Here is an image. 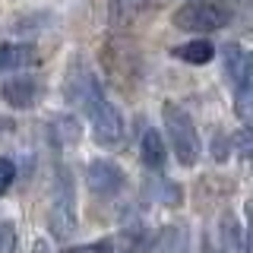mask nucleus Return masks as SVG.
<instances>
[{
	"mask_svg": "<svg viewBox=\"0 0 253 253\" xmlns=\"http://www.w3.org/2000/svg\"><path fill=\"white\" fill-rule=\"evenodd\" d=\"M63 92H67L70 105L83 111L85 124H89V130H92V139L98 142L101 149H117L121 146L124 133H126L124 114H121V108L105 95L98 76H95L85 63H73V67H70L67 79H63Z\"/></svg>",
	"mask_w": 253,
	"mask_h": 253,
	"instance_id": "1",
	"label": "nucleus"
},
{
	"mask_svg": "<svg viewBox=\"0 0 253 253\" xmlns=\"http://www.w3.org/2000/svg\"><path fill=\"white\" fill-rule=\"evenodd\" d=\"M162 117H165V142H168V149L184 168H193L200 162V152H203V142H200L193 117L180 105H174V101L162 105Z\"/></svg>",
	"mask_w": 253,
	"mask_h": 253,
	"instance_id": "2",
	"label": "nucleus"
},
{
	"mask_svg": "<svg viewBox=\"0 0 253 253\" xmlns=\"http://www.w3.org/2000/svg\"><path fill=\"white\" fill-rule=\"evenodd\" d=\"M76 180L70 174L67 165H57L54 171V187H51V212H47V228H51L54 237L67 241L70 234L76 231Z\"/></svg>",
	"mask_w": 253,
	"mask_h": 253,
	"instance_id": "3",
	"label": "nucleus"
},
{
	"mask_svg": "<svg viewBox=\"0 0 253 253\" xmlns=\"http://www.w3.org/2000/svg\"><path fill=\"white\" fill-rule=\"evenodd\" d=\"M225 76L234 85V114L247 126H253V51L225 47Z\"/></svg>",
	"mask_w": 253,
	"mask_h": 253,
	"instance_id": "4",
	"label": "nucleus"
},
{
	"mask_svg": "<svg viewBox=\"0 0 253 253\" xmlns=\"http://www.w3.org/2000/svg\"><path fill=\"white\" fill-rule=\"evenodd\" d=\"M228 10L215 0H187L184 6H177V13L171 16V22L177 29L190 32V35H212L228 26Z\"/></svg>",
	"mask_w": 253,
	"mask_h": 253,
	"instance_id": "5",
	"label": "nucleus"
},
{
	"mask_svg": "<svg viewBox=\"0 0 253 253\" xmlns=\"http://www.w3.org/2000/svg\"><path fill=\"white\" fill-rule=\"evenodd\" d=\"M0 95H3V101L10 108L29 111L44 98V79L38 73H32V70H19L16 76H10L3 85H0Z\"/></svg>",
	"mask_w": 253,
	"mask_h": 253,
	"instance_id": "6",
	"label": "nucleus"
},
{
	"mask_svg": "<svg viewBox=\"0 0 253 253\" xmlns=\"http://www.w3.org/2000/svg\"><path fill=\"white\" fill-rule=\"evenodd\" d=\"M124 184H126V177H124L121 165L111 162V158H95V162H89V168H85V187L95 196H101V200L117 196L124 190Z\"/></svg>",
	"mask_w": 253,
	"mask_h": 253,
	"instance_id": "7",
	"label": "nucleus"
},
{
	"mask_svg": "<svg viewBox=\"0 0 253 253\" xmlns=\"http://www.w3.org/2000/svg\"><path fill=\"white\" fill-rule=\"evenodd\" d=\"M38 51L29 42H6L0 44V73H19V70L35 67Z\"/></svg>",
	"mask_w": 253,
	"mask_h": 253,
	"instance_id": "8",
	"label": "nucleus"
},
{
	"mask_svg": "<svg viewBox=\"0 0 253 253\" xmlns=\"http://www.w3.org/2000/svg\"><path fill=\"white\" fill-rule=\"evenodd\" d=\"M139 158L152 174H162L165 165H168V142H165V136L158 130H152V126H149L139 139Z\"/></svg>",
	"mask_w": 253,
	"mask_h": 253,
	"instance_id": "9",
	"label": "nucleus"
},
{
	"mask_svg": "<svg viewBox=\"0 0 253 253\" xmlns=\"http://www.w3.org/2000/svg\"><path fill=\"white\" fill-rule=\"evenodd\" d=\"M155 250V234L146 228H130L121 234V244H111V253H152Z\"/></svg>",
	"mask_w": 253,
	"mask_h": 253,
	"instance_id": "10",
	"label": "nucleus"
},
{
	"mask_svg": "<svg viewBox=\"0 0 253 253\" xmlns=\"http://www.w3.org/2000/svg\"><path fill=\"white\" fill-rule=\"evenodd\" d=\"M171 54H174L177 60H187V63H196V67H203V63H209L212 57H215V44H212L206 35H200V38H193V42L174 47Z\"/></svg>",
	"mask_w": 253,
	"mask_h": 253,
	"instance_id": "11",
	"label": "nucleus"
},
{
	"mask_svg": "<svg viewBox=\"0 0 253 253\" xmlns=\"http://www.w3.org/2000/svg\"><path fill=\"white\" fill-rule=\"evenodd\" d=\"M231 152L241 158V162H247V165H253V126H247L244 124L241 130L231 136Z\"/></svg>",
	"mask_w": 253,
	"mask_h": 253,
	"instance_id": "12",
	"label": "nucleus"
},
{
	"mask_svg": "<svg viewBox=\"0 0 253 253\" xmlns=\"http://www.w3.org/2000/svg\"><path fill=\"white\" fill-rule=\"evenodd\" d=\"M111 237H101V241H89V244H76V247H63L60 253H111Z\"/></svg>",
	"mask_w": 253,
	"mask_h": 253,
	"instance_id": "13",
	"label": "nucleus"
},
{
	"mask_svg": "<svg viewBox=\"0 0 253 253\" xmlns=\"http://www.w3.org/2000/svg\"><path fill=\"white\" fill-rule=\"evenodd\" d=\"M16 184V162L13 158H0V196Z\"/></svg>",
	"mask_w": 253,
	"mask_h": 253,
	"instance_id": "14",
	"label": "nucleus"
},
{
	"mask_svg": "<svg viewBox=\"0 0 253 253\" xmlns=\"http://www.w3.org/2000/svg\"><path fill=\"white\" fill-rule=\"evenodd\" d=\"M16 247V228L10 221H0V253H10Z\"/></svg>",
	"mask_w": 253,
	"mask_h": 253,
	"instance_id": "15",
	"label": "nucleus"
},
{
	"mask_svg": "<svg viewBox=\"0 0 253 253\" xmlns=\"http://www.w3.org/2000/svg\"><path fill=\"white\" fill-rule=\"evenodd\" d=\"M212 155H215L218 162H225V158L231 155V139H228L225 133H218V136H215V142H212Z\"/></svg>",
	"mask_w": 253,
	"mask_h": 253,
	"instance_id": "16",
	"label": "nucleus"
},
{
	"mask_svg": "<svg viewBox=\"0 0 253 253\" xmlns=\"http://www.w3.org/2000/svg\"><path fill=\"white\" fill-rule=\"evenodd\" d=\"M244 253H253V206H247V234H241Z\"/></svg>",
	"mask_w": 253,
	"mask_h": 253,
	"instance_id": "17",
	"label": "nucleus"
},
{
	"mask_svg": "<svg viewBox=\"0 0 253 253\" xmlns=\"http://www.w3.org/2000/svg\"><path fill=\"white\" fill-rule=\"evenodd\" d=\"M206 253H221V250H212V247H209V250H206Z\"/></svg>",
	"mask_w": 253,
	"mask_h": 253,
	"instance_id": "18",
	"label": "nucleus"
}]
</instances>
